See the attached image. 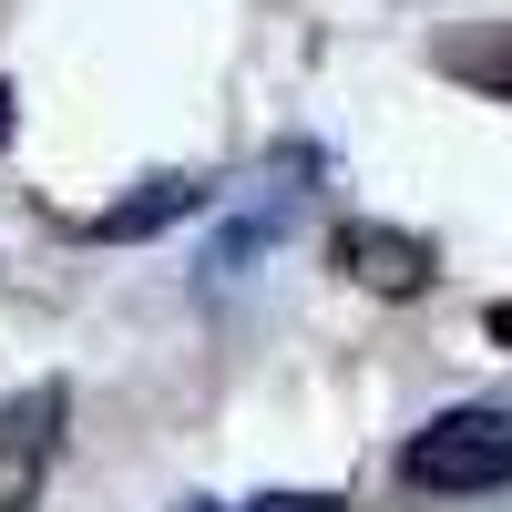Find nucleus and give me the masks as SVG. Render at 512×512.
Instances as JSON below:
<instances>
[{
    "label": "nucleus",
    "instance_id": "f257e3e1",
    "mask_svg": "<svg viewBox=\"0 0 512 512\" xmlns=\"http://www.w3.org/2000/svg\"><path fill=\"white\" fill-rule=\"evenodd\" d=\"M400 482L431 492V502H482L512 482V410L492 400H461L441 420H420V431L400 441Z\"/></svg>",
    "mask_w": 512,
    "mask_h": 512
},
{
    "label": "nucleus",
    "instance_id": "f03ea898",
    "mask_svg": "<svg viewBox=\"0 0 512 512\" xmlns=\"http://www.w3.org/2000/svg\"><path fill=\"white\" fill-rule=\"evenodd\" d=\"M62 420H72V390H62V379L0 400V512H31V502H41V482H52V461H62Z\"/></svg>",
    "mask_w": 512,
    "mask_h": 512
},
{
    "label": "nucleus",
    "instance_id": "7ed1b4c3",
    "mask_svg": "<svg viewBox=\"0 0 512 512\" xmlns=\"http://www.w3.org/2000/svg\"><path fill=\"white\" fill-rule=\"evenodd\" d=\"M328 256H338V277L369 287V297H431V277H441V256L420 236H400V226H338Z\"/></svg>",
    "mask_w": 512,
    "mask_h": 512
},
{
    "label": "nucleus",
    "instance_id": "20e7f679",
    "mask_svg": "<svg viewBox=\"0 0 512 512\" xmlns=\"http://www.w3.org/2000/svg\"><path fill=\"white\" fill-rule=\"evenodd\" d=\"M195 205H216V185H195V175H154L144 195L103 205V216L82 226V236H93V246H134V236H164V226H185Z\"/></svg>",
    "mask_w": 512,
    "mask_h": 512
},
{
    "label": "nucleus",
    "instance_id": "39448f33",
    "mask_svg": "<svg viewBox=\"0 0 512 512\" xmlns=\"http://www.w3.org/2000/svg\"><path fill=\"white\" fill-rule=\"evenodd\" d=\"M441 72L472 82V93L512 103V31H482V41H441Z\"/></svg>",
    "mask_w": 512,
    "mask_h": 512
},
{
    "label": "nucleus",
    "instance_id": "423d86ee",
    "mask_svg": "<svg viewBox=\"0 0 512 512\" xmlns=\"http://www.w3.org/2000/svg\"><path fill=\"white\" fill-rule=\"evenodd\" d=\"M175 512H338V492H267V502H175Z\"/></svg>",
    "mask_w": 512,
    "mask_h": 512
},
{
    "label": "nucleus",
    "instance_id": "0eeeda50",
    "mask_svg": "<svg viewBox=\"0 0 512 512\" xmlns=\"http://www.w3.org/2000/svg\"><path fill=\"white\" fill-rule=\"evenodd\" d=\"M482 328H492V349H512V297H492V318H482Z\"/></svg>",
    "mask_w": 512,
    "mask_h": 512
},
{
    "label": "nucleus",
    "instance_id": "6e6552de",
    "mask_svg": "<svg viewBox=\"0 0 512 512\" xmlns=\"http://www.w3.org/2000/svg\"><path fill=\"white\" fill-rule=\"evenodd\" d=\"M0 144H11V82H0Z\"/></svg>",
    "mask_w": 512,
    "mask_h": 512
}]
</instances>
